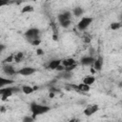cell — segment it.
Returning a JSON list of instances; mask_svg holds the SVG:
<instances>
[{"label":"cell","mask_w":122,"mask_h":122,"mask_svg":"<svg viewBox=\"0 0 122 122\" xmlns=\"http://www.w3.org/2000/svg\"><path fill=\"white\" fill-rule=\"evenodd\" d=\"M13 82H14V81L11 80V79H6V78H4V77H1V78H0V87H1V89H3L4 86L9 85V84H12Z\"/></svg>","instance_id":"19"},{"label":"cell","mask_w":122,"mask_h":122,"mask_svg":"<svg viewBox=\"0 0 122 122\" xmlns=\"http://www.w3.org/2000/svg\"><path fill=\"white\" fill-rule=\"evenodd\" d=\"M21 89H19L18 87H7V88H3L1 89V99L2 101H5L8 97L11 96L14 92H20Z\"/></svg>","instance_id":"3"},{"label":"cell","mask_w":122,"mask_h":122,"mask_svg":"<svg viewBox=\"0 0 122 122\" xmlns=\"http://www.w3.org/2000/svg\"><path fill=\"white\" fill-rule=\"evenodd\" d=\"M2 70H3V72L6 75H9V76H12V75L17 74V71L10 64H4V65H2Z\"/></svg>","instance_id":"7"},{"label":"cell","mask_w":122,"mask_h":122,"mask_svg":"<svg viewBox=\"0 0 122 122\" xmlns=\"http://www.w3.org/2000/svg\"><path fill=\"white\" fill-rule=\"evenodd\" d=\"M30 43L32 46H39V45L41 44V38H39V39H34V40L30 41Z\"/></svg>","instance_id":"24"},{"label":"cell","mask_w":122,"mask_h":122,"mask_svg":"<svg viewBox=\"0 0 122 122\" xmlns=\"http://www.w3.org/2000/svg\"><path fill=\"white\" fill-rule=\"evenodd\" d=\"M92 17L84 16V17H82V18L80 19V21L77 23L76 28H77L79 30L84 31V30H86L90 27V25L92 24Z\"/></svg>","instance_id":"4"},{"label":"cell","mask_w":122,"mask_h":122,"mask_svg":"<svg viewBox=\"0 0 122 122\" xmlns=\"http://www.w3.org/2000/svg\"><path fill=\"white\" fill-rule=\"evenodd\" d=\"M33 10H34L33 6H31V5H26V6H24L22 8L21 12L22 13H30V12H32Z\"/></svg>","instance_id":"20"},{"label":"cell","mask_w":122,"mask_h":122,"mask_svg":"<svg viewBox=\"0 0 122 122\" xmlns=\"http://www.w3.org/2000/svg\"><path fill=\"white\" fill-rule=\"evenodd\" d=\"M70 20H71V12L69 10H64L63 12L57 15V21L59 24L64 23L66 21H70Z\"/></svg>","instance_id":"6"},{"label":"cell","mask_w":122,"mask_h":122,"mask_svg":"<svg viewBox=\"0 0 122 122\" xmlns=\"http://www.w3.org/2000/svg\"><path fill=\"white\" fill-rule=\"evenodd\" d=\"M50 97H54V92H50Z\"/></svg>","instance_id":"31"},{"label":"cell","mask_w":122,"mask_h":122,"mask_svg":"<svg viewBox=\"0 0 122 122\" xmlns=\"http://www.w3.org/2000/svg\"><path fill=\"white\" fill-rule=\"evenodd\" d=\"M72 15H74L75 17H81L84 13V10L81 8V7H75L73 10H72Z\"/></svg>","instance_id":"17"},{"label":"cell","mask_w":122,"mask_h":122,"mask_svg":"<svg viewBox=\"0 0 122 122\" xmlns=\"http://www.w3.org/2000/svg\"><path fill=\"white\" fill-rule=\"evenodd\" d=\"M5 110H6V109H5V107H4V106H1V112H5Z\"/></svg>","instance_id":"32"},{"label":"cell","mask_w":122,"mask_h":122,"mask_svg":"<svg viewBox=\"0 0 122 122\" xmlns=\"http://www.w3.org/2000/svg\"><path fill=\"white\" fill-rule=\"evenodd\" d=\"M94 60H95V58L93 56L86 55V56H83L80 59V63H81L82 66H93Z\"/></svg>","instance_id":"10"},{"label":"cell","mask_w":122,"mask_h":122,"mask_svg":"<svg viewBox=\"0 0 122 122\" xmlns=\"http://www.w3.org/2000/svg\"><path fill=\"white\" fill-rule=\"evenodd\" d=\"M71 88L72 90L74 91H79V92H88L90 90H91V86L89 85H86L84 83H80L78 85H73V84H71Z\"/></svg>","instance_id":"9"},{"label":"cell","mask_w":122,"mask_h":122,"mask_svg":"<svg viewBox=\"0 0 122 122\" xmlns=\"http://www.w3.org/2000/svg\"><path fill=\"white\" fill-rule=\"evenodd\" d=\"M50 111V107L48 106H44V105H39L36 103H32L30 105V112L32 113V116L35 118L37 115L42 114L44 112H47Z\"/></svg>","instance_id":"1"},{"label":"cell","mask_w":122,"mask_h":122,"mask_svg":"<svg viewBox=\"0 0 122 122\" xmlns=\"http://www.w3.org/2000/svg\"><path fill=\"white\" fill-rule=\"evenodd\" d=\"M71 77H72V71H60L56 75L57 79H62V80H70Z\"/></svg>","instance_id":"13"},{"label":"cell","mask_w":122,"mask_h":122,"mask_svg":"<svg viewBox=\"0 0 122 122\" xmlns=\"http://www.w3.org/2000/svg\"><path fill=\"white\" fill-rule=\"evenodd\" d=\"M4 50H5V45L1 44V45H0V52L2 53V52L4 51Z\"/></svg>","instance_id":"29"},{"label":"cell","mask_w":122,"mask_h":122,"mask_svg":"<svg viewBox=\"0 0 122 122\" xmlns=\"http://www.w3.org/2000/svg\"><path fill=\"white\" fill-rule=\"evenodd\" d=\"M40 34H41V31L39 29L37 28H30L29 30H27L24 33L25 37L28 39L29 42L34 40V39H39L40 38Z\"/></svg>","instance_id":"2"},{"label":"cell","mask_w":122,"mask_h":122,"mask_svg":"<svg viewBox=\"0 0 122 122\" xmlns=\"http://www.w3.org/2000/svg\"><path fill=\"white\" fill-rule=\"evenodd\" d=\"M34 88L31 87V86H29V85H23L21 87V92H23L25 94H30L34 92Z\"/></svg>","instance_id":"16"},{"label":"cell","mask_w":122,"mask_h":122,"mask_svg":"<svg viewBox=\"0 0 122 122\" xmlns=\"http://www.w3.org/2000/svg\"><path fill=\"white\" fill-rule=\"evenodd\" d=\"M11 62H14V56H13V53H11V54H10L8 57H6V58L3 60L2 65H4V64H10Z\"/></svg>","instance_id":"22"},{"label":"cell","mask_w":122,"mask_h":122,"mask_svg":"<svg viewBox=\"0 0 122 122\" xmlns=\"http://www.w3.org/2000/svg\"><path fill=\"white\" fill-rule=\"evenodd\" d=\"M121 19H122V15H121ZM121 23H122V22H121Z\"/></svg>","instance_id":"34"},{"label":"cell","mask_w":122,"mask_h":122,"mask_svg":"<svg viewBox=\"0 0 122 122\" xmlns=\"http://www.w3.org/2000/svg\"><path fill=\"white\" fill-rule=\"evenodd\" d=\"M36 53H37L38 55H43V54H44V51H43L42 49H37Z\"/></svg>","instance_id":"27"},{"label":"cell","mask_w":122,"mask_h":122,"mask_svg":"<svg viewBox=\"0 0 122 122\" xmlns=\"http://www.w3.org/2000/svg\"><path fill=\"white\" fill-rule=\"evenodd\" d=\"M103 65H104V58L101 56V55H98L95 60H94V63H93V69L95 71H101L102 68H103Z\"/></svg>","instance_id":"11"},{"label":"cell","mask_w":122,"mask_h":122,"mask_svg":"<svg viewBox=\"0 0 122 122\" xmlns=\"http://www.w3.org/2000/svg\"><path fill=\"white\" fill-rule=\"evenodd\" d=\"M99 111V106L96 105V104H90V105H87L85 110H84V114L86 116H92L93 115L95 112H97Z\"/></svg>","instance_id":"5"},{"label":"cell","mask_w":122,"mask_h":122,"mask_svg":"<svg viewBox=\"0 0 122 122\" xmlns=\"http://www.w3.org/2000/svg\"><path fill=\"white\" fill-rule=\"evenodd\" d=\"M94 82H95V77L92 74V75H86L82 80V83H84L86 85H89V86H92Z\"/></svg>","instance_id":"15"},{"label":"cell","mask_w":122,"mask_h":122,"mask_svg":"<svg viewBox=\"0 0 122 122\" xmlns=\"http://www.w3.org/2000/svg\"><path fill=\"white\" fill-rule=\"evenodd\" d=\"M34 117L32 115H25L22 119V122H34Z\"/></svg>","instance_id":"23"},{"label":"cell","mask_w":122,"mask_h":122,"mask_svg":"<svg viewBox=\"0 0 122 122\" xmlns=\"http://www.w3.org/2000/svg\"><path fill=\"white\" fill-rule=\"evenodd\" d=\"M61 65L64 66L65 68H70V67L75 66V65H76V61H75V59L72 58V57H67V58L62 59Z\"/></svg>","instance_id":"12"},{"label":"cell","mask_w":122,"mask_h":122,"mask_svg":"<svg viewBox=\"0 0 122 122\" xmlns=\"http://www.w3.org/2000/svg\"><path fill=\"white\" fill-rule=\"evenodd\" d=\"M83 41H84V43H90V42L92 41V38L90 37V35L85 34V35L83 36Z\"/></svg>","instance_id":"26"},{"label":"cell","mask_w":122,"mask_h":122,"mask_svg":"<svg viewBox=\"0 0 122 122\" xmlns=\"http://www.w3.org/2000/svg\"><path fill=\"white\" fill-rule=\"evenodd\" d=\"M121 27H122V23H121V22H112V23H111V25H110V28H111V30H119Z\"/></svg>","instance_id":"21"},{"label":"cell","mask_w":122,"mask_h":122,"mask_svg":"<svg viewBox=\"0 0 122 122\" xmlns=\"http://www.w3.org/2000/svg\"><path fill=\"white\" fill-rule=\"evenodd\" d=\"M57 37H58V36H57L56 33H53V34H52V39H53L54 41H57Z\"/></svg>","instance_id":"30"},{"label":"cell","mask_w":122,"mask_h":122,"mask_svg":"<svg viewBox=\"0 0 122 122\" xmlns=\"http://www.w3.org/2000/svg\"><path fill=\"white\" fill-rule=\"evenodd\" d=\"M61 63H62V60H60V59H52L49 62L47 67L50 70H56L61 65Z\"/></svg>","instance_id":"14"},{"label":"cell","mask_w":122,"mask_h":122,"mask_svg":"<svg viewBox=\"0 0 122 122\" xmlns=\"http://www.w3.org/2000/svg\"><path fill=\"white\" fill-rule=\"evenodd\" d=\"M13 56H14V62L15 63H20L24 59V53L22 51H18V52L13 53Z\"/></svg>","instance_id":"18"},{"label":"cell","mask_w":122,"mask_h":122,"mask_svg":"<svg viewBox=\"0 0 122 122\" xmlns=\"http://www.w3.org/2000/svg\"><path fill=\"white\" fill-rule=\"evenodd\" d=\"M95 53H96L95 49H94L93 47H90V48H89V55L94 57V54H95Z\"/></svg>","instance_id":"25"},{"label":"cell","mask_w":122,"mask_h":122,"mask_svg":"<svg viewBox=\"0 0 122 122\" xmlns=\"http://www.w3.org/2000/svg\"><path fill=\"white\" fill-rule=\"evenodd\" d=\"M119 87H122V82H120V83H119Z\"/></svg>","instance_id":"33"},{"label":"cell","mask_w":122,"mask_h":122,"mask_svg":"<svg viewBox=\"0 0 122 122\" xmlns=\"http://www.w3.org/2000/svg\"><path fill=\"white\" fill-rule=\"evenodd\" d=\"M69 122H79V119H78V118H76V117H73V118L70 119V120H69Z\"/></svg>","instance_id":"28"},{"label":"cell","mask_w":122,"mask_h":122,"mask_svg":"<svg viewBox=\"0 0 122 122\" xmlns=\"http://www.w3.org/2000/svg\"><path fill=\"white\" fill-rule=\"evenodd\" d=\"M36 71V69L33 67H23L17 71V74L23 75V76H29L33 74Z\"/></svg>","instance_id":"8"}]
</instances>
